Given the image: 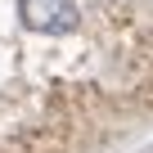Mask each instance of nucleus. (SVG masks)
Segmentation results:
<instances>
[{
  "label": "nucleus",
  "instance_id": "1",
  "mask_svg": "<svg viewBox=\"0 0 153 153\" xmlns=\"http://www.w3.org/2000/svg\"><path fill=\"white\" fill-rule=\"evenodd\" d=\"M18 18L32 32L63 36V32L76 27V5H72V0H18Z\"/></svg>",
  "mask_w": 153,
  "mask_h": 153
}]
</instances>
